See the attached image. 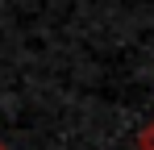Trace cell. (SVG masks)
Instances as JSON below:
<instances>
[{
  "label": "cell",
  "instance_id": "6da1fadb",
  "mask_svg": "<svg viewBox=\"0 0 154 150\" xmlns=\"http://www.w3.org/2000/svg\"><path fill=\"white\" fill-rule=\"evenodd\" d=\"M137 146H142V150H154V121L146 125L142 133H137Z\"/></svg>",
  "mask_w": 154,
  "mask_h": 150
},
{
  "label": "cell",
  "instance_id": "7a4b0ae2",
  "mask_svg": "<svg viewBox=\"0 0 154 150\" xmlns=\"http://www.w3.org/2000/svg\"><path fill=\"white\" fill-rule=\"evenodd\" d=\"M0 150H4V142H0Z\"/></svg>",
  "mask_w": 154,
  "mask_h": 150
}]
</instances>
